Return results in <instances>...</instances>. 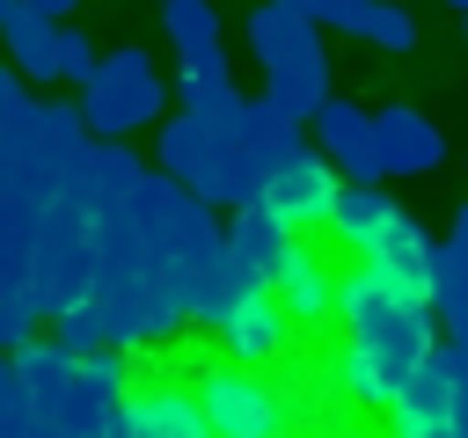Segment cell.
<instances>
[{
    "mask_svg": "<svg viewBox=\"0 0 468 438\" xmlns=\"http://www.w3.org/2000/svg\"><path fill=\"white\" fill-rule=\"evenodd\" d=\"M241 36H249V51H256V66H263V95H271L278 110H292L300 124H314L322 102H329L322 22H307V15L285 7V0H256L249 22H241Z\"/></svg>",
    "mask_w": 468,
    "mask_h": 438,
    "instance_id": "cell-1",
    "label": "cell"
},
{
    "mask_svg": "<svg viewBox=\"0 0 468 438\" xmlns=\"http://www.w3.org/2000/svg\"><path fill=\"white\" fill-rule=\"evenodd\" d=\"M161 102H168L161 66H154L139 44L102 51L95 73L80 80V117H88V131H95V139H117V146H124L132 131H146V124L161 117Z\"/></svg>",
    "mask_w": 468,
    "mask_h": 438,
    "instance_id": "cell-2",
    "label": "cell"
},
{
    "mask_svg": "<svg viewBox=\"0 0 468 438\" xmlns=\"http://www.w3.org/2000/svg\"><path fill=\"white\" fill-rule=\"evenodd\" d=\"M190 394H197L212 438H285V423H292L285 394H278L256 365H234V358L205 365V372L190 380Z\"/></svg>",
    "mask_w": 468,
    "mask_h": 438,
    "instance_id": "cell-3",
    "label": "cell"
},
{
    "mask_svg": "<svg viewBox=\"0 0 468 438\" xmlns=\"http://www.w3.org/2000/svg\"><path fill=\"white\" fill-rule=\"evenodd\" d=\"M263 204H271L292 234L329 226V204H336V168L322 161V146H300L292 161H278V175L263 182Z\"/></svg>",
    "mask_w": 468,
    "mask_h": 438,
    "instance_id": "cell-4",
    "label": "cell"
},
{
    "mask_svg": "<svg viewBox=\"0 0 468 438\" xmlns=\"http://www.w3.org/2000/svg\"><path fill=\"white\" fill-rule=\"evenodd\" d=\"M314 139H322V161L336 168V182H388L380 175V146H373V110L329 95L322 117H314Z\"/></svg>",
    "mask_w": 468,
    "mask_h": 438,
    "instance_id": "cell-5",
    "label": "cell"
},
{
    "mask_svg": "<svg viewBox=\"0 0 468 438\" xmlns=\"http://www.w3.org/2000/svg\"><path fill=\"white\" fill-rule=\"evenodd\" d=\"M373 146H380V175H431L446 161V131L410 102L373 110Z\"/></svg>",
    "mask_w": 468,
    "mask_h": 438,
    "instance_id": "cell-6",
    "label": "cell"
},
{
    "mask_svg": "<svg viewBox=\"0 0 468 438\" xmlns=\"http://www.w3.org/2000/svg\"><path fill=\"white\" fill-rule=\"evenodd\" d=\"M212 336H219V350H227L234 365H271V358H285V343H292V314L278 307V292H249Z\"/></svg>",
    "mask_w": 468,
    "mask_h": 438,
    "instance_id": "cell-7",
    "label": "cell"
},
{
    "mask_svg": "<svg viewBox=\"0 0 468 438\" xmlns=\"http://www.w3.org/2000/svg\"><path fill=\"white\" fill-rule=\"evenodd\" d=\"M292 248H300V234H292L263 197H256V204H241V212H234V226H227V256H234L256 285H278V270L292 263Z\"/></svg>",
    "mask_w": 468,
    "mask_h": 438,
    "instance_id": "cell-8",
    "label": "cell"
},
{
    "mask_svg": "<svg viewBox=\"0 0 468 438\" xmlns=\"http://www.w3.org/2000/svg\"><path fill=\"white\" fill-rule=\"evenodd\" d=\"M395 431L453 438V343H439V350L424 358V372L395 394Z\"/></svg>",
    "mask_w": 468,
    "mask_h": 438,
    "instance_id": "cell-9",
    "label": "cell"
},
{
    "mask_svg": "<svg viewBox=\"0 0 468 438\" xmlns=\"http://www.w3.org/2000/svg\"><path fill=\"white\" fill-rule=\"evenodd\" d=\"M395 197L380 190V182H336V204H329V234H336V248H351V256H373L380 248V234L395 226Z\"/></svg>",
    "mask_w": 468,
    "mask_h": 438,
    "instance_id": "cell-10",
    "label": "cell"
},
{
    "mask_svg": "<svg viewBox=\"0 0 468 438\" xmlns=\"http://www.w3.org/2000/svg\"><path fill=\"white\" fill-rule=\"evenodd\" d=\"M373 263L410 292V299H424L431 307V277H439V241L410 219V212H395V226L380 234V248H373Z\"/></svg>",
    "mask_w": 468,
    "mask_h": 438,
    "instance_id": "cell-11",
    "label": "cell"
},
{
    "mask_svg": "<svg viewBox=\"0 0 468 438\" xmlns=\"http://www.w3.org/2000/svg\"><path fill=\"white\" fill-rule=\"evenodd\" d=\"M278 307L292 314V328H322V321H336V270L314 256V248H292V263L278 270Z\"/></svg>",
    "mask_w": 468,
    "mask_h": 438,
    "instance_id": "cell-12",
    "label": "cell"
},
{
    "mask_svg": "<svg viewBox=\"0 0 468 438\" xmlns=\"http://www.w3.org/2000/svg\"><path fill=\"white\" fill-rule=\"evenodd\" d=\"M58 29H66V22H44V15H29V7H7V22H0L7 66H15L22 80H58Z\"/></svg>",
    "mask_w": 468,
    "mask_h": 438,
    "instance_id": "cell-13",
    "label": "cell"
},
{
    "mask_svg": "<svg viewBox=\"0 0 468 438\" xmlns=\"http://www.w3.org/2000/svg\"><path fill=\"white\" fill-rule=\"evenodd\" d=\"M249 292H271V285H256V277H249V270H241L234 256H219V263L205 270V285L190 292V321H205V328H219V321H227V314H234V307H241Z\"/></svg>",
    "mask_w": 468,
    "mask_h": 438,
    "instance_id": "cell-14",
    "label": "cell"
},
{
    "mask_svg": "<svg viewBox=\"0 0 468 438\" xmlns=\"http://www.w3.org/2000/svg\"><path fill=\"white\" fill-rule=\"evenodd\" d=\"M329 387H336L351 409H395V387L380 380V365H373L358 343H336V350H329Z\"/></svg>",
    "mask_w": 468,
    "mask_h": 438,
    "instance_id": "cell-15",
    "label": "cell"
},
{
    "mask_svg": "<svg viewBox=\"0 0 468 438\" xmlns=\"http://www.w3.org/2000/svg\"><path fill=\"white\" fill-rule=\"evenodd\" d=\"M161 29H168V44H176L183 66L190 58H219V7L212 0H168L161 7Z\"/></svg>",
    "mask_w": 468,
    "mask_h": 438,
    "instance_id": "cell-16",
    "label": "cell"
},
{
    "mask_svg": "<svg viewBox=\"0 0 468 438\" xmlns=\"http://www.w3.org/2000/svg\"><path fill=\"white\" fill-rule=\"evenodd\" d=\"M358 36H366L373 51H417V15H410V0H366Z\"/></svg>",
    "mask_w": 468,
    "mask_h": 438,
    "instance_id": "cell-17",
    "label": "cell"
},
{
    "mask_svg": "<svg viewBox=\"0 0 468 438\" xmlns=\"http://www.w3.org/2000/svg\"><path fill=\"white\" fill-rule=\"evenodd\" d=\"M37 321H44V299H37L29 285H15V292H0V350H7V358L37 343Z\"/></svg>",
    "mask_w": 468,
    "mask_h": 438,
    "instance_id": "cell-18",
    "label": "cell"
},
{
    "mask_svg": "<svg viewBox=\"0 0 468 438\" xmlns=\"http://www.w3.org/2000/svg\"><path fill=\"white\" fill-rule=\"evenodd\" d=\"M58 350H73V358H88V350H110V336H102V314L80 299V307H66L58 314V336H51Z\"/></svg>",
    "mask_w": 468,
    "mask_h": 438,
    "instance_id": "cell-19",
    "label": "cell"
},
{
    "mask_svg": "<svg viewBox=\"0 0 468 438\" xmlns=\"http://www.w3.org/2000/svg\"><path fill=\"white\" fill-rule=\"evenodd\" d=\"M285 7H300V15L322 22V29H351V36H358V22H366V0H285Z\"/></svg>",
    "mask_w": 468,
    "mask_h": 438,
    "instance_id": "cell-20",
    "label": "cell"
},
{
    "mask_svg": "<svg viewBox=\"0 0 468 438\" xmlns=\"http://www.w3.org/2000/svg\"><path fill=\"white\" fill-rule=\"evenodd\" d=\"M95 58H102V51H95L80 29H58V80H73V88H80V80L95 73Z\"/></svg>",
    "mask_w": 468,
    "mask_h": 438,
    "instance_id": "cell-21",
    "label": "cell"
},
{
    "mask_svg": "<svg viewBox=\"0 0 468 438\" xmlns=\"http://www.w3.org/2000/svg\"><path fill=\"white\" fill-rule=\"evenodd\" d=\"M453 438H468V350H453Z\"/></svg>",
    "mask_w": 468,
    "mask_h": 438,
    "instance_id": "cell-22",
    "label": "cell"
},
{
    "mask_svg": "<svg viewBox=\"0 0 468 438\" xmlns=\"http://www.w3.org/2000/svg\"><path fill=\"white\" fill-rule=\"evenodd\" d=\"M15 7H29V15H44V22H66L80 0H15Z\"/></svg>",
    "mask_w": 468,
    "mask_h": 438,
    "instance_id": "cell-23",
    "label": "cell"
},
{
    "mask_svg": "<svg viewBox=\"0 0 468 438\" xmlns=\"http://www.w3.org/2000/svg\"><path fill=\"white\" fill-rule=\"evenodd\" d=\"M446 248H461V256H468V204L453 212V234H446Z\"/></svg>",
    "mask_w": 468,
    "mask_h": 438,
    "instance_id": "cell-24",
    "label": "cell"
},
{
    "mask_svg": "<svg viewBox=\"0 0 468 438\" xmlns=\"http://www.w3.org/2000/svg\"><path fill=\"white\" fill-rule=\"evenodd\" d=\"M7 7H15V0H0V22H7Z\"/></svg>",
    "mask_w": 468,
    "mask_h": 438,
    "instance_id": "cell-25",
    "label": "cell"
},
{
    "mask_svg": "<svg viewBox=\"0 0 468 438\" xmlns=\"http://www.w3.org/2000/svg\"><path fill=\"white\" fill-rule=\"evenodd\" d=\"M154 7H168V0H154Z\"/></svg>",
    "mask_w": 468,
    "mask_h": 438,
    "instance_id": "cell-26",
    "label": "cell"
},
{
    "mask_svg": "<svg viewBox=\"0 0 468 438\" xmlns=\"http://www.w3.org/2000/svg\"><path fill=\"white\" fill-rule=\"evenodd\" d=\"M453 7H468V0H453Z\"/></svg>",
    "mask_w": 468,
    "mask_h": 438,
    "instance_id": "cell-27",
    "label": "cell"
}]
</instances>
